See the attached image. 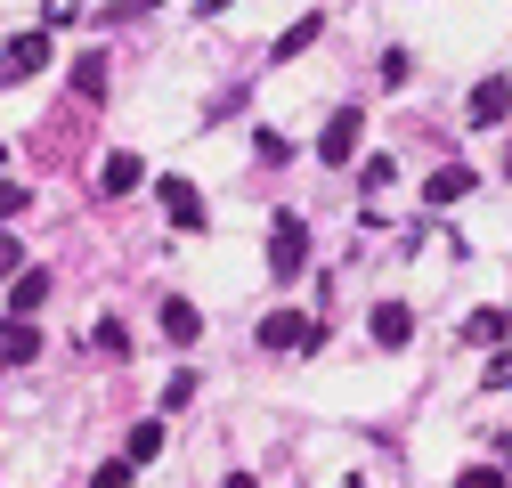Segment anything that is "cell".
<instances>
[{"label":"cell","mask_w":512,"mask_h":488,"mask_svg":"<svg viewBox=\"0 0 512 488\" xmlns=\"http://www.w3.org/2000/svg\"><path fill=\"white\" fill-rule=\"evenodd\" d=\"M464 196H472V171H464V163H439V171L423 179V204H431V212H456Z\"/></svg>","instance_id":"8992f818"},{"label":"cell","mask_w":512,"mask_h":488,"mask_svg":"<svg viewBox=\"0 0 512 488\" xmlns=\"http://www.w3.org/2000/svg\"><path fill=\"white\" fill-rule=\"evenodd\" d=\"M131 472H139V464H131V456H106V464H98V472H90V488H131Z\"/></svg>","instance_id":"44dd1931"},{"label":"cell","mask_w":512,"mask_h":488,"mask_svg":"<svg viewBox=\"0 0 512 488\" xmlns=\"http://www.w3.org/2000/svg\"><path fill=\"white\" fill-rule=\"evenodd\" d=\"M391 179H399V163H391V155H366V171H358V188H366V196H382Z\"/></svg>","instance_id":"ffe728a7"},{"label":"cell","mask_w":512,"mask_h":488,"mask_svg":"<svg viewBox=\"0 0 512 488\" xmlns=\"http://www.w3.org/2000/svg\"><path fill=\"white\" fill-rule=\"evenodd\" d=\"M317 342H326V326L301 318V310H269L261 318V350H317Z\"/></svg>","instance_id":"3957f363"},{"label":"cell","mask_w":512,"mask_h":488,"mask_svg":"<svg viewBox=\"0 0 512 488\" xmlns=\"http://www.w3.org/2000/svg\"><path fill=\"white\" fill-rule=\"evenodd\" d=\"M464 342H472V350H504V342H512V318H504V310H472V318H464Z\"/></svg>","instance_id":"7c38bea8"},{"label":"cell","mask_w":512,"mask_h":488,"mask_svg":"<svg viewBox=\"0 0 512 488\" xmlns=\"http://www.w3.org/2000/svg\"><path fill=\"white\" fill-rule=\"evenodd\" d=\"M74 90L82 98H106V49H82L74 57Z\"/></svg>","instance_id":"9a60e30c"},{"label":"cell","mask_w":512,"mask_h":488,"mask_svg":"<svg viewBox=\"0 0 512 488\" xmlns=\"http://www.w3.org/2000/svg\"><path fill=\"white\" fill-rule=\"evenodd\" d=\"M504 179H512V147H504Z\"/></svg>","instance_id":"83f0119b"},{"label":"cell","mask_w":512,"mask_h":488,"mask_svg":"<svg viewBox=\"0 0 512 488\" xmlns=\"http://www.w3.org/2000/svg\"><path fill=\"white\" fill-rule=\"evenodd\" d=\"M358 139H366V114H358V106H342L326 131H317V163H334V171H342V163L358 155Z\"/></svg>","instance_id":"277c9868"},{"label":"cell","mask_w":512,"mask_h":488,"mask_svg":"<svg viewBox=\"0 0 512 488\" xmlns=\"http://www.w3.org/2000/svg\"><path fill=\"white\" fill-rule=\"evenodd\" d=\"M33 358H41V326L9 318V326H0V375H17V366H33Z\"/></svg>","instance_id":"5b68a950"},{"label":"cell","mask_w":512,"mask_h":488,"mask_svg":"<svg viewBox=\"0 0 512 488\" xmlns=\"http://www.w3.org/2000/svg\"><path fill=\"white\" fill-rule=\"evenodd\" d=\"M49 66V25H33V33H17L9 49H0V90H9V82H33Z\"/></svg>","instance_id":"7a4b0ae2"},{"label":"cell","mask_w":512,"mask_h":488,"mask_svg":"<svg viewBox=\"0 0 512 488\" xmlns=\"http://www.w3.org/2000/svg\"><path fill=\"white\" fill-rule=\"evenodd\" d=\"M33 212V188H17V179H0V228H17Z\"/></svg>","instance_id":"d6986e66"},{"label":"cell","mask_w":512,"mask_h":488,"mask_svg":"<svg viewBox=\"0 0 512 488\" xmlns=\"http://www.w3.org/2000/svg\"><path fill=\"white\" fill-rule=\"evenodd\" d=\"M456 488H512V480H504L496 464H464V472H456Z\"/></svg>","instance_id":"cb8c5ba5"},{"label":"cell","mask_w":512,"mask_h":488,"mask_svg":"<svg viewBox=\"0 0 512 488\" xmlns=\"http://www.w3.org/2000/svg\"><path fill=\"white\" fill-rule=\"evenodd\" d=\"M17 277H25V244L0 228V285H17Z\"/></svg>","instance_id":"7402d4cb"},{"label":"cell","mask_w":512,"mask_h":488,"mask_svg":"<svg viewBox=\"0 0 512 488\" xmlns=\"http://www.w3.org/2000/svg\"><path fill=\"white\" fill-rule=\"evenodd\" d=\"M122 456H131V464H155V456H163V415L131 423V440H122Z\"/></svg>","instance_id":"4fadbf2b"},{"label":"cell","mask_w":512,"mask_h":488,"mask_svg":"<svg viewBox=\"0 0 512 488\" xmlns=\"http://www.w3.org/2000/svg\"><path fill=\"white\" fill-rule=\"evenodd\" d=\"M196 391H204L196 375H171V383H163V415H179V407H187V399H196Z\"/></svg>","instance_id":"603a6c76"},{"label":"cell","mask_w":512,"mask_h":488,"mask_svg":"<svg viewBox=\"0 0 512 488\" xmlns=\"http://www.w3.org/2000/svg\"><path fill=\"white\" fill-rule=\"evenodd\" d=\"M366 326H374L382 350H407V342H415V310H407V301H374V318H366Z\"/></svg>","instance_id":"52a82bcc"},{"label":"cell","mask_w":512,"mask_h":488,"mask_svg":"<svg viewBox=\"0 0 512 488\" xmlns=\"http://www.w3.org/2000/svg\"><path fill=\"white\" fill-rule=\"evenodd\" d=\"M90 350H106V358H131V334H122V318H98V326H90Z\"/></svg>","instance_id":"e0dca14e"},{"label":"cell","mask_w":512,"mask_h":488,"mask_svg":"<svg viewBox=\"0 0 512 488\" xmlns=\"http://www.w3.org/2000/svg\"><path fill=\"white\" fill-rule=\"evenodd\" d=\"M74 17H82V0H41V25H49V33H57V25H74Z\"/></svg>","instance_id":"d4e9b609"},{"label":"cell","mask_w":512,"mask_h":488,"mask_svg":"<svg viewBox=\"0 0 512 488\" xmlns=\"http://www.w3.org/2000/svg\"><path fill=\"white\" fill-rule=\"evenodd\" d=\"M196 9H204V17H220V9H228V0H196Z\"/></svg>","instance_id":"4316f807"},{"label":"cell","mask_w":512,"mask_h":488,"mask_svg":"<svg viewBox=\"0 0 512 488\" xmlns=\"http://www.w3.org/2000/svg\"><path fill=\"white\" fill-rule=\"evenodd\" d=\"M139 9H163V0H139Z\"/></svg>","instance_id":"f1b7e54d"},{"label":"cell","mask_w":512,"mask_h":488,"mask_svg":"<svg viewBox=\"0 0 512 488\" xmlns=\"http://www.w3.org/2000/svg\"><path fill=\"white\" fill-rule=\"evenodd\" d=\"M374 74H382V90H407V82H415V57H407V49H382Z\"/></svg>","instance_id":"ac0fdd59"},{"label":"cell","mask_w":512,"mask_h":488,"mask_svg":"<svg viewBox=\"0 0 512 488\" xmlns=\"http://www.w3.org/2000/svg\"><path fill=\"white\" fill-rule=\"evenodd\" d=\"M139 179H147V163H139L131 147H114V155L98 163V196H131V188H139Z\"/></svg>","instance_id":"9c48e42d"},{"label":"cell","mask_w":512,"mask_h":488,"mask_svg":"<svg viewBox=\"0 0 512 488\" xmlns=\"http://www.w3.org/2000/svg\"><path fill=\"white\" fill-rule=\"evenodd\" d=\"M301 269H309V220H301V212H277V220H269V277L293 285Z\"/></svg>","instance_id":"6da1fadb"},{"label":"cell","mask_w":512,"mask_h":488,"mask_svg":"<svg viewBox=\"0 0 512 488\" xmlns=\"http://www.w3.org/2000/svg\"><path fill=\"white\" fill-rule=\"evenodd\" d=\"M163 212H171V220H179L187 236H196V228H204V196H196V188H187V179H163Z\"/></svg>","instance_id":"8fae6325"},{"label":"cell","mask_w":512,"mask_h":488,"mask_svg":"<svg viewBox=\"0 0 512 488\" xmlns=\"http://www.w3.org/2000/svg\"><path fill=\"white\" fill-rule=\"evenodd\" d=\"M155 326H163V342H196L204 334V318H196V301H187V293H163V310H155Z\"/></svg>","instance_id":"ba28073f"},{"label":"cell","mask_w":512,"mask_h":488,"mask_svg":"<svg viewBox=\"0 0 512 488\" xmlns=\"http://www.w3.org/2000/svg\"><path fill=\"white\" fill-rule=\"evenodd\" d=\"M317 25H326V17H293V25L277 33V57H285V66H293V57H301V49L317 41Z\"/></svg>","instance_id":"2e32d148"},{"label":"cell","mask_w":512,"mask_h":488,"mask_svg":"<svg viewBox=\"0 0 512 488\" xmlns=\"http://www.w3.org/2000/svg\"><path fill=\"white\" fill-rule=\"evenodd\" d=\"M41 301H49V269H25V277L9 285V310H17V318H33Z\"/></svg>","instance_id":"5bb4252c"},{"label":"cell","mask_w":512,"mask_h":488,"mask_svg":"<svg viewBox=\"0 0 512 488\" xmlns=\"http://www.w3.org/2000/svg\"><path fill=\"white\" fill-rule=\"evenodd\" d=\"M228 488H261V480H252V472H228Z\"/></svg>","instance_id":"484cf974"},{"label":"cell","mask_w":512,"mask_h":488,"mask_svg":"<svg viewBox=\"0 0 512 488\" xmlns=\"http://www.w3.org/2000/svg\"><path fill=\"white\" fill-rule=\"evenodd\" d=\"M504 114H512V82H504V74L472 82V122H480V131H488V122H504Z\"/></svg>","instance_id":"30bf717a"}]
</instances>
